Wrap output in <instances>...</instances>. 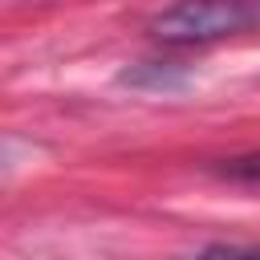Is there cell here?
<instances>
[{
  "mask_svg": "<svg viewBox=\"0 0 260 260\" xmlns=\"http://www.w3.org/2000/svg\"><path fill=\"white\" fill-rule=\"evenodd\" d=\"M260 24V0H179L150 20V32L167 45H207L240 37Z\"/></svg>",
  "mask_w": 260,
  "mask_h": 260,
  "instance_id": "obj_1",
  "label": "cell"
},
{
  "mask_svg": "<svg viewBox=\"0 0 260 260\" xmlns=\"http://www.w3.org/2000/svg\"><path fill=\"white\" fill-rule=\"evenodd\" d=\"M122 81L126 85H146V89H179L183 81H187V73L183 69H175V65H142V69H130V73H122Z\"/></svg>",
  "mask_w": 260,
  "mask_h": 260,
  "instance_id": "obj_2",
  "label": "cell"
},
{
  "mask_svg": "<svg viewBox=\"0 0 260 260\" xmlns=\"http://www.w3.org/2000/svg\"><path fill=\"white\" fill-rule=\"evenodd\" d=\"M219 175L232 179V183H244V187H260V150H256V154L228 158V162L219 167Z\"/></svg>",
  "mask_w": 260,
  "mask_h": 260,
  "instance_id": "obj_3",
  "label": "cell"
},
{
  "mask_svg": "<svg viewBox=\"0 0 260 260\" xmlns=\"http://www.w3.org/2000/svg\"><path fill=\"white\" fill-rule=\"evenodd\" d=\"M0 167H4V146H0Z\"/></svg>",
  "mask_w": 260,
  "mask_h": 260,
  "instance_id": "obj_4",
  "label": "cell"
}]
</instances>
